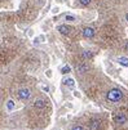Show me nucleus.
<instances>
[{
	"label": "nucleus",
	"mask_w": 128,
	"mask_h": 130,
	"mask_svg": "<svg viewBox=\"0 0 128 130\" xmlns=\"http://www.w3.org/2000/svg\"><path fill=\"white\" fill-rule=\"evenodd\" d=\"M79 1H80L81 5H88L91 3V0H79Z\"/></svg>",
	"instance_id": "nucleus-15"
},
{
	"label": "nucleus",
	"mask_w": 128,
	"mask_h": 130,
	"mask_svg": "<svg viewBox=\"0 0 128 130\" xmlns=\"http://www.w3.org/2000/svg\"><path fill=\"white\" fill-rule=\"evenodd\" d=\"M65 18H66V21H69V22H74V21H75V17L71 16V14H66Z\"/></svg>",
	"instance_id": "nucleus-13"
},
{
	"label": "nucleus",
	"mask_w": 128,
	"mask_h": 130,
	"mask_svg": "<svg viewBox=\"0 0 128 130\" xmlns=\"http://www.w3.org/2000/svg\"><path fill=\"white\" fill-rule=\"evenodd\" d=\"M42 88H43V90H44V92H49V88L47 86V85H43Z\"/></svg>",
	"instance_id": "nucleus-18"
},
{
	"label": "nucleus",
	"mask_w": 128,
	"mask_h": 130,
	"mask_svg": "<svg viewBox=\"0 0 128 130\" xmlns=\"http://www.w3.org/2000/svg\"><path fill=\"white\" fill-rule=\"evenodd\" d=\"M74 95L75 97H80V93L79 92H74Z\"/></svg>",
	"instance_id": "nucleus-19"
},
{
	"label": "nucleus",
	"mask_w": 128,
	"mask_h": 130,
	"mask_svg": "<svg viewBox=\"0 0 128 130\" xmlns=\"http://www.w3.org/2000/svg\"><path fill=\"white\" fill-rule=\"evenodd\" d=\"M114 121L116 124H124L127 121V117L123 115V114H118V115H115L114 116Z\"/></svg>",
	"instance_id": "nucleus-5"
},
{
	"label": "nucleus",
	"mask_w": 128,
	"mask_h": 130,
	"mask_svg": "<svg viewBox=\"0 0 128 130\" xmlns=\"http://www.w3.org/2000/svg\"><path fill=\"white\" fill-rule=\"evenodd\" d=\"M70 67L69 66H65V67H62V70H61V73H63V75H65V73H67V72H70Z\"/></svg>",
	"instance_id": "nucleus-12"
},
{
	"label": "nucleus",
	"mask_w": 128,
	"mask_h": 130,
	"mask_svg": "<svg viewBox=\"0 0 128 130\" xmlns=\"http://www.w3.org/2000/svg\"><path fill=\"white\" fill-rule=\"evenodd\" d=\"M77 68H78V71H79V72L83 73V72H87V71H88V66H83V65H80V66H78V67H77Z\"/></svg>",
	"instance_id": "nucleus-9"
},
{
	"label": "nucleus",
	"mask_w": 128,
	"mask_h": 130,
	"mask_svg": "<svg viewBox=\"0 0 128 130\" xmlns=\"http://www.w3.org/2000/svg\"><path fill=\"white\" fill-rule=\"evenodd\" d=\"M83 57H84V58H91V57H92V53H91V52H84V53H83Z\"/></svg>",
	"instance_id": "nucleus-14"
},
{
	"label": "nucleus",
	"mask_w": 128,
	"mask_h": 130,
	"mask_svg": "<svg viewBox=\"0 0 128 130\" xmlns=\"http://www.w3.org/2000/svg\"><path fill=\"white\" fill-rule=\"evenodd\" d=\"M42 41H44V37H43V36H40V37H38V39H35V44H39V43H42Z\"/></svg>",
	"instance_id": "nucleus-16"
},
{
	"label": "nucleus",
	"mask_w": 128,
	"mask_h": 130,
	"mask_svg": "<svg viewBox=\"0 0 128 130\" xmlns=\"http://www.w3.org/2000/svg\"><path fill=\"white\" fill-rule=\"evenodd\" d=\"M34 106L36 107V108H44V107H45V100L36 99V100H35V103H34Z\"/></svg>",
	"instance_id": "nucleus-7"
},
{
	"label": "nucleus",
	"mask_w": 128,
	"mask_h": 130,
	"mask_svg": "<svg viewBox=\"0 0 128 130\" xmlns=\"http://www.w3.org/2000/svg\"><path fill=\"white\" fill-rule=\"evenodd\" d=\"M126 50H127V52H128V43L126 44Z\"/></svg>",
	"instance_id": "nucleus-21"
},
{
	"label": "nucleus",
	"mask_w": 128,
	"mask_h": 130,
	"mask_svg": "<svg viewBox=\"0 0 128 130\" xmlns=\"http://www.w3.org/2000/svg\"><path fill=\"white\" fill-rule=\"evenodd\" d=\"M71 130H83V128H81L80 125H77V126H74Z\"/></svg>",
	"instance_id": "nucleus-17"
},
{
	"label": "nucleus",
	"mask_w": 128,
	"mask_h": 130,
	"mask_svg": "<svg viewBox=\"0 0 128 130\" xmlns=\"http://www.w3.org/2000/svg\"><path fill=\"white\" fill-rule=\"evenodd\" d=\"M126 19H127V22H128V13L126 14Z\"/></svg>",
	"instance_id": "nucleus-22"
},
{
	"label": "nucleus",
	"mask_w": 128,
	"mask_h": 130,
	"mask_svg": "<svg viewBox=\"0 0 128 130\" xmlns=\"http://www.w3.org/2000/svg\"><path fill=\"white\" fill-rule=\"evenodd\" d=\"M83 36L87 37V39H91L95 36V29H92V27H85L83 30Z\"/></svg>",
	"instance_id": "nucleus-2"
},
{
	"label": "nucleus",
	"mask_w": 128,
	"mask_h": 130,
	"mask_svg": "<svg viewBox=\"0 0 128 130\" xmlns=\"http://www.w3.org/2000/svg\"><path fill=\"white\" fill-rule=\"evenodd\" d=\"M100 129V120H92L89 124V130H98Z\"/></svg>",
	"instance_id": "nucleus-6"
},
{
	"label": "nucleus",
	"mask_w": 128,
	"mask_h": 130,
	"mask_svg": "<svg viewBox=\"0 0 128 130\" xmlns=\"http://www.w3.org/2000/svg\"><path fill=\"white\" fill-rule=\"evenodd\" d=\"M57 30L60 31L61 33H63V35H67V33L71 32V27H69V26H66V25H61V26L57 27Z\"/></svg>",
	"instance_id": "nucleus-4"
},
{
	"label": "nucleus",
	"mask_w": 128,
	"mask_h": 130,
	"mask_svg": "<svg viewBox=\"0 0 128 130\" xmlns=\"http://www.w3.org/2000/svg\"><path fill=\"white\" fill-rule=\"evenodd\" d=\"M7 108H8L9 111H12V110L14 108V102H13V100H8V102H7Z\"/></svg>",
	"instance_id": "nucleus-11"
},
{
	"label": "nucleus",
	"mask_w": 128,
	"mask_h": 130,
	"mask_svg": "<svg viewBox=\"0 0 128 130\" xmlns=\"http://www.w3.org/2000/svg\"><path fill=\"white\" fill-rule=\"evenodd\" d=\"M18 97L21 99H28L30 98V90L28 89H20L18 90Z\"/></svg>",
	"instance_id": "nucleus-3"
},
{
	"label": "nucleus",
	"mask_w": 128,
	"mask_h": 130,
	"mask_svg": "<svg viewBox=\"0 0 128 130\" xmlns=\"http://www.w3.org/2000/svg\"><path fill=\"white\" fill-rule=\"evenodd\" d=\"M58 10H60V9H58V8H54L53 10H52V12H53V13H57V12H58Z\"/></svg>",
	"instance_id": "nucleus-20"
},
{
	"label": "nucleus",
	"mask_w": 128,
	"mask_h": 130,
	"mask_svg": "<svg viewBox=\"0 0 128 130\" xmlns=\"http://www.w3.org/2000/svg\"><path fill=\"white\" fill-rule=\"evenodd\" d=\"M63 82H65L67 86H70V88H73V86L75 85V82H74V80H73V79H67V80H65Z\"/></svg>",
	"instance_id": "nucleus-10"
},
{
	"label": "nucleus",
	"mask_w": 128,
	"mask_h": 130,
	"mask_svg": "<svg viewBox=\"0 0 128 130\" xmlns=\"http://www.w3.org/2000/svg\"><path fill=\"white\" fill-rule=\"evenodd\" d=\"M118 62H119V65L124 66V67H128V58L127 57H119Z\"/></svg>",
	"instance_id": "nucleus-8"
},
{
	"label": "nucleus",
	"mask_w": 128,
	"mask_h": 130,
	"mask_svg": "<svg viewBox=\"0 0 128 130\" xmlns=\"http://www.w3.org/2000/svg\"><path fill=\"white\" fill-rule=\"evenodd\" d=\"M106 97H107V99L110 102H119L122 99V97H123V93H122V90L114 88V89L109 90L107 94H106Z\"/></svg>",
	"instance_id": "nucleus-1"
}]
</instances>
